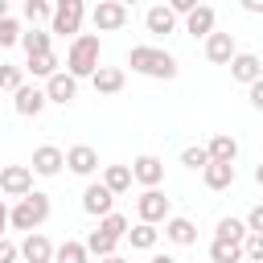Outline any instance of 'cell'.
I'll return each instance as SVG.
<instances>
[{"label": "cell", "mask_w": 263, "mask_h": 263, "mask_svg": "<svg viewBox=\"0 0 263 263\" xmlns=\"http://www.w3.org/2000/svg\"><path fill=\"white\" fill-rule=\"evenodd\" d=\"M45 95H49V103H74L78 99V78L70 74V70H58V74H49L45 78Z\"/></svg>", "instance_id": "9c48e42d"}, {"label": "cell", "mask_w": 263, "mask_h": 263, "mask_svg": "<svg viewBox=\"0 0 263 263\" xmlns=\"http://www.w3.org/2000/svg\"><path fill=\"white\" fill-rule=\"evenodd\" d=\"M242 255H247L251 263H263V234H259V230H251V234L242 238Z\"/></svg>", "instance_id": "d590c367"}, {"label": "cell", "mask_w": 263, "mask_h": 263, "mask_svg": "<svg viewBox=\"0 0 263 263\" xmlns=\"http://www.w3.org/2000/svg\"><path fill=\"white\" fill-rule=\"evenodd\" d=\"M230 78L242 82V86H251L255 78H263V62H259V53H234V58H230Z\"/></svg>", "instance_id": "2e32d148"}, {"label": "cell", "mask_w": 263, "mask_h": 263, "mask_svg": "<svg viewBox=\"0 0 263 263\" xmlns=\"http://www.w3.org/2000/svg\"><path fill=\"white\" fill-rule=\"evenodd\" d=\"M132 177H136L144 189H148V185H160V181H164V160L152 156V152H144V156L132 160Z\"/></svg>", "instance_id": "5bb4252c"}, {"label": "cell", "mask_w": 263, "mask_h": 263, "mask_svg": "<svg viewBox=\"0 0 263 263\" xmlns=\"http://www.w3.org/2000/svg\"><path fill=\"white\" fill-rule=\"evenodd\" d=\"M66 70L74 78H90L99 70V37L95 33H78L66 49Z\"/></svg>", "instance_id": "7a4b0ae2"}, {"label": "cell", "mask_w": 263, "mask_h": 263, "mask_svg": "<svg viewBox=\"0 0 263 263\" xmlns=\"http://www.w3.org/2000/svg\"><path fill=\"white\" fill-rule=\"evenodd\" d=\"M210 160H234L238 156V140L230 136V132H218V136H210Z\"/></svg>", "instance_id": "d4e9b609"}, {"label": "cell", "mask_w": 263, "mask_h": 263, "mask_svg": "<svg viewBox=\"0 0 263 263\" xmlns=\"http://www.w3.org/2000/svg\"><path fill=\"white\" fill-rule=\"evenodd\" d=\"M234 160H210L205 168H201V181H205V189H230L234 185Z\"/></svg>", "instance_id": "ac0fdd59"}, {"label": "cell", "mask_w": 263, "mask_h": 263, "mask_svg": "<svg viewBox=\"0 0 263 263\" xmlns=\"http://www.w3.org/2000/svg\"><path fill=\"white\" fill-rule=\"evenodd\" d=\"M148 263H177V259H168V255H152Z\"/></svg>", "instance_id": "ee69618b"}, {"label": "cell", "mask_w": 263, "mask_h": 263, "mask_svg": "<svg viewBox=\"0 0 263 263\" xmlns=\"http://www.w3.org/2000/svg\"><path fill=\"white\" fill-rule=\"evenodd\" d=\"M33 164H4L0 168V193L4 197H25L33 193Z\"/></svg>", "instance_id": "8992f818"}, {"label": "cell", "mask_w": 263, "mask_h": 263, "mask_svg": "<svg viewBox=\"0 0 263 263\" xmlns=\"http://www.w3.org/2000/svg\"><path fill=\"white\" fill-rule=\"evenodd\" d=\"M25 70H29L33 78H49V74H58V53H53V49H49V53H33Z\"/></svg>", "instance_id": "f546056e"}, {"label": "cell", "mask_w": 263, "mask_h": 263, "mask_svg": "<svg viewBox=\"0 0 263 263\" xmlns=\"http://www.w3.org/2000/svg\"><path fill=\"white\" fill-rule=\"evenodd\" d=\"M238 53V45H234V33H210L205 37V58L214 62V66H230V58Z\"/></svg>", "instance_id": "4fadbf2b"}, {"label": "cell", "mask_w": 263, "mask_h": 263, "mask_svg": "<svg viewBox=\"0 0 263 263\" xmlns=\"http://www.w3.org/2000/svg\"><path fill=\"white\" fill-rule=\"evenodd\" d=\"M132 181H136V177H132V164H107V168H103V185H107L115 197H119V193H127V189H132Z\"/></svg>", "instance_id": "603a6c76"}, {"label": "cell", "mask_w": 263, "mask_h": 263, "mask_svg": "<svg viewBox=\"0 0 263 263\" xmlns=\"http://www.w3.org/2000/svg\"><path fill=\"white\" fill-rule=\"evenodd\" d=\"M66 168L78 173V177H90L99 168V152L90 144H74V148H66Z\"/></svg>", "instance_id": "e0dca14e"}, {"label": "cell", "mask_w": 263, "mask_h": 263, "mask_svg": "<svg viewBox=\"0 0 263 263\" xmlns=\"http://www.w3.org/2000/svg\"><path fill=\"white\" fill-rule=\"evenodd\" d=\"M21 4H25V0H21Z\"/></svg>", "instance_id": "c3c4849f"}, {"label": "cell", "mask_w": 263, "mask_h": 263, "mask_svg": "<svg viewBox=\"0 0 263 263\" xmlns=\"http://www.w3.org/2000/svg\"><path fill=\"white\" fill-rule=\"evenodd\" d=\"M242 259H247V255H242V242L214 234V242H210V263H242Z\"/></svg>", "instance_id": "7402d4cb"}, {"label": "cell", "mask_w": 263, "mask_h": 263, "mask_svg": "<svg viewBox=\"0 0 263 263\" xmlns=\"http://www.w3.org/2000/svg\"><path fill=\"white\" fill-rule=\"evenodd\" d=\"M181 164H185V168H205V164H210V148H205V144H189V148L181 152Z\"/></svg>", "instance_id": "1f68e13d"}, {"label": "cell", "mask_w": 263, "mask_h": 263, "mask_svg": "<svg viewBox=\"0 0 263 263\" xmlns=\"http://www.w3.org/2000/svg\"><path fill=\"white\" fill-rule=\"evenodd\" d=\"M16 259H21V247L8 242V238H0V263H16Z\"/></svg>", "instance_id": "8d00e7d4"}, {"label": "cell", "mask_w": 263, "mask_h": 263, "mask_svg": "<svg viewBox=\"0 0 263 263\" xmlns=\"http://www.w3.org/2000/svg\"><path fill=\"white\" fill-rule=\"evenodd\" d=\"M136 214H140V222H168L173 218V201L160 193V185H148L136 197Z\"/></svg>", "instance_id": "5b68a950"}, {"label": "cell", "mask_w": 263, "mask_h": 263, "mask_svg": "<svg viewBox=\"0 0 263 263\" xmlns=\"http://www.w3.org/2000/svg\"><path fill=\"white\" fill-rule=\"evenodd\" d=\"M86 21V4L82 0H53V16H49V33L53 37H78Z\"/></svg>", "instance_id": "277c9868"}, {"label": "cell", "mask_w": 263, "mask_h": 263, "mask_svg": "<svg viewBox=\"0 0 263 263\" xmlns=\"http://www.w3.org/2000/svg\"><path fill=\"white\" fill-rule=\"evenodd\" d=\"M4 226H12V210L0 201V238H4Z\"/></svg>", "instance_id": "b9f144b4"}, {"label": "cell", "mask_w": 263, "mask_h": 263, "mask_svg": "<svg viewBox=\"0 0 263 263\" xmlns=\"http://www.w3.org/2000/svg\"><path fill=\"white\" fill-rule=\"evenodd\" d=\"M214 25H218V12H214L210 4H197V8L185 16V33H189V37H210Z\"/></svg>", "instance_id": "d6986e66"}, {"label": "cell", "mask_w": 263, "mask_h": 263, "mask_svg": "<svg viewBox=\"0 0 263 263\" xmlns=\"http://www.w3.org/2000/svg\"><path fill=\"white\" fill-rule=\"evenodd\" d=\"M16 86H25V66L0 62V90H16Z\"/></svg>", "instance_id": "836d02e7"}, {"label": "cell", "mask_w": 263, "mask_h": 263, "mask_svg": "<svg viewBox=\"0 0 263 263\" xmlns=\"http://www.w3.org/2000/svg\"><path fill=\"white\" fill-rule=\"evenodd\" d=\"M62 164H66V152H62L58 144H41V148H33V173H37V177H58Z\"/></svg>", "instance_id": "30bf717a"}, {"label": "cell", "mask_w": 263, "mask_h": 263, "mask_svg": "<svg viewBox=\"0 0 263 263\" xmlns=\"http://www.w3.org/2000/svg\"><path fill=\"white\" fill-rule=\"evenodd\" d=\"M8 4H12V0H0V16H8Z\"/></svg>", "instance_id": "bcb514c9"}, {"label": "cell", "mask_w": 263, "mask_h": 263, "mask_svg": "<svg viewBox=\"0 0 263 263\" xmlns=\"http://www.w3.org/2000/svg\"><path fill=\"white\" fill-rule=\"evenodd\" d=\"M21 8H25V21H33V25L45 21V16H53V0H25Z\"/></svg>", "instance_id": "e575fe53"}, {"label": "cell", "mask_w": 263, "mask_h": 263, "mask_svg": "<svg viewBox=\"0 0 263 263\" xmlns=\"http://www.w3.org/2000/svg\"><path fill=\"white\" fill-rule=\"evenodd\" d=\"M164 238L177 242V247H193V242H197V226H193L189 218H168V222H164Z\"/></svg>", "instance_id": "44dd1931"}, {"label": "cell", "mask_w": 263, "mask_h": 263, "mask_svg": "<svg viewBox=\"0 0 263 263\" xmlns=\"http://www.w3.org/2000/svg\"><path fill=\"white\" fill-rule=\"evenodd\" d=\"M86 259H90V251L78 238H66L62 247H53V263H86Z\"/></svg>", "instance_id": "83f0119b"}, {"label": "cell", "mask_w": 263, "mask_h": 263, "mask_svg": "<svg viewBox=\"0 0 263 263\" xmlns=\"http://www.w3.org/2000/svg\"><path fill=\"white\" fill-rule=\"evenodd\" d=\"M247 226H251V230H259V234H263V201H259V205H251V210H247Z\"/></svg>", "instance_id": "f35d334b"}, {"label": "cell", "mask_w": 263, "mask_h": 263, "mask_svg": "<svg viewBox=\"0 0 263 263\" xmlns=\"http://www.w3.org/2000/svg\"><path fill=\"white\" fill-rule=\"evenodd\" d=\"M99 263H127L123 255H107V259H99Z\"/></svg>", "instance_id": "7bdbcfd3"}, {"label": "cell", "mask_w": 263, "mask_h": 263, "mask_svg": "<svg viewBox=\"0 0 263 263\" xmlns=\"http://www.w3.org/2000/svg\"><path fill=\"white\" fill-rule=\"evenodd\" d=\"M123 4H136V0H123Z\"/></svg>", "instance_id": "7dc6e473"}, {"label": "cell", "mask_w": 263, "mask_h": 263, "mask_svg": "<svg viewBox=\"0 0 263 263\" xmlns=\"http://www.w3.org/2000/svg\"><path fill=\"white\" fill-rule=\"evenodd\" d=\"M45 103H49L45 86H16V90H12V107H16V115H25V119H37V115L45 111Z\"/></svg>", "instance_id": "ba28073f"}, {"label": "cell", "mask_w": 263, "mask_h": 263, "mask_svg": "<svg viewBox=\"0 0 263 263\" xmlns=\"http://www.w3.org/2000/svg\"><path fill=\"white\" fill-rule=\"evenodd\" d=\"M255 185H259V189H263V164H259V168H255Z\"/></svg>", "instance_id": "f6af8a7d"}, {"label": "cell", "mask_w": 263, "mask_h": 263, "mask_svg": "<svg viewBox=\"0 0 263 263\" xmlns=\"http://www.w3.org/2000/svg\"><path fill=\"white\" fill-rule=\"evenodd\" d=\"M247 99H251V107H255V111H263V78H255V82L247 86Z\"/></svg>", "instance_id": "74e56055"}, {"label": "cell", "mask_w": 263, "mask_h": 263, "mask_svg": "<svg viewBox=\"0 0 263 263\" xmlns=\"http://www.w3.org/2000/svg\"><path fill=\"white\" fill-rule=\"evenodd\" d=\"M21 45H25V53H29V58H33V53H49V49H53V33H45V29H37V25H33V29H25V33H21Z\"/></svg>", "instance_id": "cb8c5ba5"}, {"label": "cell", "mask_w": 263, "mask_h": 263, "mask_svg": "<svg viewBox=\"0 0 263 263\" xmlns=\"http://www.w3.org/2000/svg\"><path fill=\"white\" fill-rule=\"evenodd\" d=\"M123 82H127V78H123V70H119V66H99V70L90 74V86H95L99 95H119V90H123Z\"/></svg>", "instance_id": "ffe728a7"}, {"label": "cell", "mask_w": 263, "mask_h": 263, "mask_svg": "<svg viewBox=\"0 0 263 263\" xmlns=\"http://www.w3.org/2000/svg\"><path fill=\"white\" fill-rule=\"evenodd\" d=\"M21 21L16 16H0V49H8V45H21Z\"/></svg>", "instance_id": "4dcf8cb0"}, {"label": "cell", "mask_w": 263, "mask_h": 263, "mask_svg": "<svg viewBox=\"0 0 263 263\" xmlns=\"http://www.w3.org/2000/svg\"><path fill=\"white\" fill-rule=\"evenodd\" d=\"M82 210L90 214V218H103V214H111L115 210V193L99 181V185H86L82 189Z\"/></svg>", "instance_id": "8fae6325"}, {"label": "cell", "mask_w": 263, "mask_h": 263, "mask_svg": "<svg viewBox=\"0 0 263 263\" xmlns=\"http://www.w3.org/2000/svg\"><path fill=\"white\" fill-rule=\"evenodd\" d=\"M238 4H242L251 16H263V0H238Z\"/></svg>", "instance_id": "60d3db41"}, {"label": "cell", "mask_w": 263, "mask_h": 263, "mask_svg": "<svg viewBox=\"0 0 263 263\" xmlns=\"http://www.w3.org/2000/svg\"><path fill=\"white\" fill-rule=\"evenodd\" d=\"M214 234H218V238H234V242H242V238L251 234V226H247V218H218Z\"/></svg>", "instance_id": "f1b7e54d"}, {"label": "cell", "mask_w": 263, "mask_h": 263, "mask_svg": "<svg viewBox=\"0 0 263 263\" xmlns=\"http://www.w3.org/2000/svg\"><path fill=\"white\" fill-rule=\"evenodd\" d=\"M164 4H168V8L177 12V16H189V12L197 8V0H164Z\"/></svg>", "instance_id": "ab89813d"}, {"label": "cell", "mask_w": 263, "mask_h": 263, "mask_svg": "<svg viewBox=\"0 0 263 263\" xmlns=\"http://www.w3.org/2000/svg\"><path fill=\"white\" fill-rule=\"evenodd\" d=\"M115 247H119V238H115V234H107L103 226L86 234V251H90V255H99V259H107V255H115Z\"/></svg>", "instance_id": "4316f807"}, {"label": "cell", "mask_w": 263, "mask_h": 263, "mask_svg": "<svg viewBox=\"0 0 263 263\" xmlns=\"http://www.w3.org/2000/svg\"><path fill=\"white\" fill-rule=\"evenodd\" d=\"M127 66L136 74H144V78H164V82L177 78V58L168 49H160V45H132Z\"/></svg>", "instance_id": "6da1fadb"}, {"label": "cell", "mask_w": 263, "mask_h": 263, "mask_svg": "<svg viewBox=\"0 0 263 263\" xmlns=\"http://www.w3.org/2000/svg\"><path fill=\"white\" fill-rule=\"evenodd\" d=\"M99 226H103L107 234H115V238H127V230H132V222H127L123 214H115V210H111V214H103V218H99Z\"/></svg>", "instance_id": "d6a6232c"}, {"label": "cell", "mask_w": 263, "mask_h": 263, "mask_svg": "<svg viewBox=\"0 0 263 263\" xmlns=\"http://www.w3.org/2000/svg\"><path fill=\"white\" fill-rule=\"evenodd\" d=\"M156 238H160L156 222H136V226L127 230V242H132L136 251H152V247H156Z\"/></svg>", "instance_id": "484cf974"}, {"label": "cell", "mask_w": 263, "mask_h": 263, "mask_svg": "<svg viewBox=\"0 0 263 263\" xmlns=\"http://www.w3.org/2000/svg\"><path fill=\"white\" fill-rule=\"evenodd\" d=\"M49 218V193H25V197H16V205H12V226L16 230H37L41 222Z\"/></svg>", "instance_id": "3957f363"}, {"label": "cell", "mask_w": 263, "mask_h": 263, "mask_svg": "<svg viewBox=\"0 0 263 263\" xmlns=\"http://www.w3.org/2000/svg\"><path fill=\"white\" fill-rule=\"evenodd\" d=\"M90 21H95L99 33H115V29L127 25V4L123 0H99L95 12H90Z\"/></svg>", "instance_id": "52a82bcc"}, {"label": "cell", "mask_w": 263, "mask_h": 263, "mask_svg": "<svg viewBox=\"0 0 263 263\" xmlns=\"http://www.w3.org/2000/svg\"><path fill=\"white\" fill-rule=\"evenodd\" d=\"M144 29H148L152 37H168V33L177 29V12L160 0V4H152V8L144 12Z\"/></svg>", "instance_id": "7c38bea8"}, {"label": "cell", "mask_w": 263, "mask_h": 263, "mask_svg": "<svg viewBox=\"0 0 263 263\" xmlns=\"http://www.w3.org/2000/svg\"><path fill=\"white\" fill-rule=\"evenodd\" d=\"M21 259L25 263H53V242L41 230H29L25 242H21Z\"/></svg>", "instance_id": "9a60e30c"}]
</instances>
